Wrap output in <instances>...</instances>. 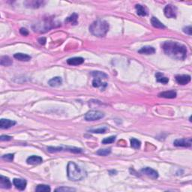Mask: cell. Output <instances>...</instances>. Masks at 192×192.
I'll use <instances>...</instances> for the list:
<instances>
[{"label": "cell", "mask_w": 192, "mask_h": 192, "mask_svg": "<svg viewBox=\"0 0 192 192\" xmlns=\"http://www.w3.org/2000/svg\"><path fill=\"white\" fill-rule=\"evenodd\" d=\"M20 33L22 35H24V36H26L28 34V30L25 28H21L20 30Z\"/></svg>", "instance_id": "35"}, {"label": "cell", "mask_w": 192, "mask_h": 192, "mask_svg": "<svg viewBox=\"0 0 192 192\" xmlns=\"http://www.w3.org/2000/svg\"><path fill=\"white\" fill-rule=\"evenodd\" d=\"M13 183L15 187L20 190H24L26 187L27 184L26 181L25 179H22V178H14Z\"/></svg>", "instance_id": "10"}, {"label": "cell", "mask_w": 192, "mask_h": 192, "mask_svg": "<svg viewBox=\"0 0 192 192\" xmlns=\"http://www.w3.org/2000/svg\"><path fill=\"white\" fill-rule=\"evenodd\" d=\"M135 8H136V14H137L139 16H145L147 15L146 10L145 8L142 5H141V4H136V5H135Z\"/></svg>", "instance_id": "22"}, {"label": "cell", "mask_w": 192, "mask_h": 192, "mask_svg": "<svg viewBox=\"0 0 192 192\" xmlns=\"http://www.w3.org/2000/svg\"><path fill=\"white\" fill-rule=\"evenodd\" d=\"M92 75L94 78H97V79L100 80L106 79V78L108 77L107 74H104V72L101 71H93L92 73Z\"/></svg>", "instance_id": "26"}, {"label": "cell", "mask_w": 192, "mask_h": 192, "mask_svg": "<svg viewBox=\"0 0 192 192\" xmlns=\"http://www.w3.org/2000/svg\"><path fill=\"white\" fill-rule=\"evenodd\" d=\"M177 94L175 91H166L162 92L159 93L158 97L159 98H175L176 97Z\"/></svg>", "instance_id": "16"}, {"label": "cell", "mask_w": 192, "mask_h": 192, "mask_svg": "<svg viewBox=\"0 0 192 192\" xmlns=\"http://www.w3.org/2000/svg\"><path fill=\"white\" fill-rule=\"evenodd\" d=\"M109 30V24L104 20H98L94 21L89 26V31L93 35L104 37Z\"/></svg>", "instance_id": "3"}, {"label": "cell", "mask_w": 192, "mask_h": 192, "mask_svg": "<svg viewBox=\"0 0 192 192\" xmlns=\"http://www.w3.org/2000/svg\"><path fill=\"white\" fill-rule=\"evenodd\" d=\"M16 124V122L10 119H5V118H2L0 120V128L2 129H7L12 126Z\"/></svg>", "instance_id": "11"}, {"label": "cell", "mask_w": 192, "mask_h": 192, "mask_svg": "<svg viewBox=\"0 0 192 192\" xmlns=\"http://www.w3.org/2000/svg\"><path fill=\"white\" fill-rule=\"evenodd\" d=\"M54 27L53 22H50L48 20H46L44 21H42L40 23L35 24V28H34V31H39L40 32H46L47 30H50L51 28Z\"/></svg>", "instance_id": "5"}, {"label": "cell", "mask_w": 192, "mask_h": 192, "mask_svg": "<svg viewBox=\"0 0 192 192\" xmlns=\"http://www.w3.org/2000/svg\"><path fill=\"white\" fill-rule=\"evenodd\" d=\"M62 80L59 76H55L48 81V84L52 87L59 86L60 85H62Z\"/></svg>", "instance_id": "18"}, {"label": "cell", "mask_w": 192, "mask_h": 192, "mask_svg": "<svg viewBox=\"0 0 192 192\" xmlns=\"http://www.w3.org/2000/svg\"><path fill=\"white\" fill-rule=\"evenodd\" d=\"M141 172L145 174L147 176L150 177L152 178H157L158 177V172L155 170L150 167H145L141 170Z\"/></svg>", "instance_id": "8"}, {"label": "cell", "mask_w": 192, "mask_h": 192, "mask_svg": "<svg viewBox=\"0 0 192 192\" xmlns=\"http://www.w3.org/2000/svg\"><path fill=\"white\" fill-rule=\"evenodd\" d=\"M38 42L40 44H45V43H46V38H40L38 39Z\"/></svg>", "instance_id": "37"}, {"label": "cell", "mask_w": 192, "mask_h": 192, "mask_svg": "<svg viewBox=\"0 0 192 192\" xmlns=\"http://www.w3.org/2000/svg\"><path fill=\"white\" fill-rule=\"evenodd\" d=\"M56 191H74L75 189L72 188H67V187H61L58 188L56 189Z\"/></svg>", "instance_id": "32"}, {"label": "cell", "mask_w": 192, "mask_h": 192, "mask_svg": "<svg viewBox=\"0 0 192 192\" xmlns=\"http://www.w3.org/2000/svg\"><path fill=\"white\" fill-rule=\"evenodd\" d=\"M84 62V58L82 57H73L67 60V63L69 65H79Z\"/></svg>", "instance_id": "14"}, {"label": "cell", "mask_w": 192, "mask_h": 192, "mask_svg": "<svg viewBox=\"0 0 192 192\" xmlns=\"http://www.w3.org/2000/svg\"><path fill=\"white\" fill-rule=\"evenodd\" d=\"M155 77L158 82H160V83L162 84H166L168 82H169V79H168L167 77H166V76H164L163 74L160 73V72L156 73Z\"/></svg>", "instance_id": "21"}, {"label": "cell", "mask_w": 192, "mask_h": 192, "mask_svg": "<svg viewBox=\"0 0 192 192\" xmlns=\"http://www.w3.org/2000/svg\"><path fill=\"white\" fill-rule=\"evenodd\" d=\"M106 130H107V128L104 127L97 129H91V130H89V131L94 134H104L106 131Z\"/></svg>", "instance_id": "30"}, {"label": "cell", "mask_w": 192, "mask_h": 192, "mask_svg": "<svg viewBox=\"0 0 192 192\" xmlns=\"http://www.w3.org/2000/svg\"><path fill=\"white\" fill-rule=\"evenodd\" d=\"M0 187L2 188L8 189L11 187V182L8 177L1 176H0Z\"/></svg>", "instance_id": "13"}, {"label": "cell", "mask_w": 192, "mask_h": 192, "mask_svg": "<svg viewBox=\"0 0 192 192\" xmlns=\"http://www.w3.org/2000/svg\"><path fill=\"white\" fill-rule=\"evenodd\" d=\"M43 161V159L41 157L38 155H32L30 156L27 158L26 162L28 164H32V165H35V164H39L41 162Z\"/></svg>", "instance_id": "12"}, {"label": "cell", "mask_w": 192, "mask_h": 192, "mask_svg": "<svg viewBox=\"0 0 192 192\" xmlns=\"http://www.w3.org/2000/svg\"><path fill=\"white\" fill-rule=\"evenodd\" d=\"M139 53L146 54V55H150V54H153L155 52V50L154 47L150 46H145L141 48L140 50H138Z\"/></svg>", "instance_id": "17"}, {"label": "cell", "mask_w": 192, "mask_h": 192, "mask_svg": "<svg viewBox=\"0 0 192 192\" xmlns=\"http://www.w3.org/2000/svg\"><path fill=\"white\" fill-rule=\"evenodd\" d=\"M11 136H7V135H2L1 137H0V140L1 141H4V140H11Z\"/></svg>", "instance_id": "36"}, {"label": "cell", "mask_w": 192, "mask_h": 192, "mask_svg": "<svg viewBox=\"0 0 192 192\" xmlns=\"http://www.w3.org/2000/svg\"><path fill=\"white\" fill-rule=\"evenodd\" d=\"M151 23L152 25V26L154 27V28H161V29L166 28V26H165L164 25V24L162 23V22H160L158 18L154 17V16H153V17L151 18Z\"/></svg>", "instance_id": "19"}, {"label": "cell", "mask_w": 192, "mask_h": 192, "mask_svg": "<svg viewBox=\"0 0 192 192\" xmlns=\"http://www.w3.org/2000/svg\"><path fill=\"white\" fill-rule=\"evenodd\" d=\"M165 53L172 58L184 60L187 56V48L184 45L175 41H165L162 44Z\"/></svg>", "instance_id": "1"}, {"label": "cell", "mask_w": 192, "mask_h": 192, "mask_svg": "<svg viewBox=\"0 0 192 192\" xmlns=\"http://www.w3.org/2000/svg\"><path fill=\"white\" fill-rule=\"evenodd\" d=\"M104 117V114L101 111L91 110L88 111L85 115V119L86 121H97Z\"/></svg>", "instance_id": "4"}, {"label": "cell", "mask_w": 192, "mask_h": 192, "mask_svg": "<svg viewBox=\"0 0 192 192\" xmlns=\"http://www.w3.org/2000/svg\"><path fill=\"white\" fill-rule=\"evenodd\" d=\"M110 152H111L110 148H104V149H99L98 151H97L96 154L100 156H106V155H108Z\"/></svg>", "instance_id": "29"}, {"label": "cell", "mask_w": 192, "mask_h": 192, "mask_svg": "<svg viewBox=\"0 0 192 192\" xmlns=\"http://www.w3.org/2000/svg\"><path fill=\"white\" fill-rule=\"evenodd\" d=\"M14 154H4L2 157V158L4 160H7V161H12L14 160Z\"/></svg>", "instance_id": "33"}, {"label": "cell", "mask_w": 192, "mask_h": 192, "mask_svg": "<svg viewBox=\"0 0 192 192\" xmlns=\"http://www.w3.org/2000/svg\"><path fill=\"white\" fill-rule=\"evenodd\" d=\"M164 15L168 18H176V17L177 8L172 4H167L164 8Z\"/></svg>", "instance_id": "6"}, {"label": "cell", "mask_w": 192, "mask_h": 192, "mask_svg": "<svg viewBox=\"0 0 192 192\" xmlns=\"http://www.w3.org/2000/svg\"><path fill=\"white\" fill-rule=\"evenodd\" d=\"M173 145L178 147H190L191 146V138L176 140L173 142Z\"/></svg>", "instance_id": "7"}, {"label": "cell", "mask_w": 192, "mask_h": 192, "mask_svg": "<svg viewBox=\"0 0 192 192\" xmlns=\"http://www.w3.org/2000/svg\"><path fill=\"white\" fill-rule=\"evenodd\" d=\"M13 62L12 60L9 58L8 56H2L1 58H0V64L2 65H4V66H9V65H11Z\"/></svg>", "instance_id": "24"}, {"label": "cell", "mask_w": 192, "mask_h": 192, "mask_svg": "<svg viewBox=\"0 0 192 192\" xmlns=\"http://www.w3.org/2000/svg\"><path fill=\"white\" fill-rule=\"evenodd\" d=\"M176 81L180 85H186L190 81V76L187 74L177 75L176 76Z\"/></svg>", "instance_id": "9"}, {"label": "cell", "mask_w": 192, "mask_h": 192, "mask_svg": "<svg viewBox=\"0 0 192 192\" xmlns=\"http://www.w3.org/2000/svg\"><path fill=\"white\" fill-rule=\"evenodd\" d=\"M24 4H25L26 7L28 8H38L40 7L44 4V2L42 1H26L24 2Z\"/></svg>", "instance_id": "15"}, {"label": "cell", "mask_w": 192, "mask_h": 192, "mask_svg": "<svg viewBox=\"0 0 192 192\" xmlns=\"http://www.w3.org/2000/svg\"><path fill=\"white\" fill-rule=\"evenodd\" d=\"M35 190L38 192L50 191V188L49 185H46V184H38Z\"/></svg>", "instance_id": "27"}, {"label": "cell", "mask_w": 192, "mask_h": 192, "mask_svg": "<svg viewBox=\"0 0 192 192\" xmlns=\"http://www.w3.org/2000/svg\"><path fill=\"white\" fill-rule=\"evenodd\" d=\"M14 57L16 59L20 60V61H22V62H28L31 59V56H30L27 55V54H25V53H20V52L14 54Z\"/></svg>", "instance_id": "20"}, {"label": "cell", "mask_w": 192, "mask_h": 192, "mask_svg": "<svg viewBox=\"0 0 192 192\" xmlns=\"http://www.w3.org/2000/svg\"><path fill=\"white\" fill-rule=\"evenodd\" d=\"M183 32H184V33H186V34L190 35V34H191V32H192L191 26H188L184 27V28H183Z\"/></svg>", "instance_id": "34"}, {"label": "cell", "mask_w": 192, "mask_h": 192, "mask_svg": "<svg viewBox=\"0 0 192 192\" xmlns=\"http://www.w3.org/2000/svg\"><path fill=\"white\" fill-rule=\"evenodd\" d=\"M130 146H131L134 148H139L141 146V142L140 141L138 140L137 139L132 138V139H130Z\"/></svg>", "instance_id": "28"}, {"label": "cell", "mask_w": 192, "mask_h": 192, "mask_svg": "<svg viewBox=\"0 0 192 192\" xmlns=\"http://www.w3.org/2000/svg\"><path fill=\"white\" fill-rule=\"evenodd\" d=\"M68 177L71 181H80L86 177V172L73 161H70L67 166Z\"/></svg>", "instance_id": "2"}, {"label": "cell", "mask_w": 192, "mask_h": 192, "mask_svg": "<svg viewBox=\"0 0 192 192\" xmlns=\"http://www.w3.org/2000/svg\"><path fill=\"white\" fill-rule=\"evenodd\" d=\"M77 19H78V15L76 13H74L73 14L70 15V16L67 18L65 20L66 22H69L71 25H76L77 24Z\"/></svg>", "instance_id": "23"}, {"label": "cell", "mask_w": 192, "mask_h": 192, "mask_svg": "<svg viewBox=\"0 0 192 192\" xmlns=\"http://www.w3.org/2000/svg\"><path fill=\"white\" fill-rule=\"evenodd\" d=\"M116 140V136H109V137L104 138V139L102 140V143L103 144H109V143H112L115 141Z\"/></svg>", "instance_id": "31"}, {"label": "cell", "mask_w": 192, "mask_h": 192, "mask_svg": "<svg viewBox=\"0 0 192 192\" xmlns=\"http://www.w3.org/2000/svg\"><path fill=\"white\" fill-rule=\"evenodd\" d=\"M92 86L96 88H98V87H106L107 86L106 82H103L101 81V80L97 79V78H94L92 81Z\"/></svg>", "instance_id": "25"}]
</instances>
